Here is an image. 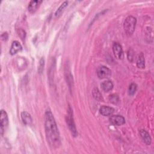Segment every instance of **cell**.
Returning a JSON list of instances; mask_svg holds the SVG:
<instances>
[{"label":"cell","instance_id":"7","mask_svg":"<svg viewBox=\"0 0 154 154\" xmlns=\"http://www.w3.org/2000/svg\"><path fill=\"white\" fill-rule=\"evenodd\" d=\"M109 122L113 125L116 126H120L125 123V118L120 115H114L109 118Z\"/></svg>","mask_w":154,"mask_h":154},{"label":"cell","instance_id":"8","mask_svg":"<svg viewBox=\"0 0 154 154\" xmlns=\"http://www.w3.org/2000/svg\"><path fill=\"white\" fill-rule=\"evenodd\" d=\"M42 2V1H38V0L31 1L29 3L28 7V11L31 13H34L39 7Z\"/></svg>","mask_w":154,"mask_h":154},{"label":"cell","instance_id":"16","mask_svg":"<svg viewBox=\"0 0 154 154\" xmlns=\"http://www.w3.org/2000/svg\"><path fill=\"white\" fill-rule=\"evenodd\" d=\"M68 5V2L67 1H64L60 6V7L57 9V10L56 11L55 13V16L57 17H58L61 15V14L62 13V12L63 11V10H64V8L67 6Z\"/></svg>","mask_w":154,"mask_h":154},{"label":"cell","instance_id":"6","mask_svg":"<svg viewBox=\"0 0 154 154\" xmlns=\"http://www.w3.org/2000/svg\"><path fill=\"white\" fill-rule=\"evenodd\" d=\"M112 51L114 56L119 60L123 58V51L122 46L119 43H114L112 46Z\"/></svg>","mask_w":154,"mask_h":154},{"label":"cell","instance_id":"12","mask_svg":"<svg viewBox=\"0 0 154 154\" xmlns=\"http://www.w3.org/2000/svg\"><path fill=\"white\" fill-rule=\"evenodd\" d=\"M140 135H141L143 140L144 141V142L147 145H150L151 143V138H150V137L149 133L144 129H141L140 131Z\"/></svg>","mask_w":154,"mask_h":154},{"label":"cell","instance_id":"21","mask_svg":"<svg viewBox=\"0 0 154 154\" xmlns=\"http://www.w3.org/2000/svg\"><path fill=\"white\" fill-rule=\"evenodd\" d=\"M133 55H134V52L132 51V49H129L128 52V58L129 60V61H132L133 60Z\"/></svg>","mask_w":154,"mask_h":154},{"label":"cell","instance_id":"1","mask_svg":"<svg viewBox=\"0 0 154 154\" xmlns=\"http://www.w3.org/2000/svg\"><path fill=\"white\" fill-rule=\"evenodd\" d=\"M45 128L46 137L52 148H57L60 144V137L54 117L51 111L48 110L45 114Z\"/></svg>","mask_w":154,"mask_h":154},{"label":"cell","instance_id":"3","mask_svg":"<svg viewBox=\"0 0 154 154\" xmlns=\"http://www.w3.org/2000/svg\"><path fill=\"white\" fill-rule=\"evenodd\" d=\"M66 123L69 126V128L70 129V131H71L72 135L74 137H76L78 134V132L76 131V127L75 125V123L73 121V114H72V109L69 106V110H68V114L66 116Z\"/></svg>","mask_w":154,"mask_h":154},{"label":"cell","instance_id":"18","mask_svg":"<svg viewBox=\"0 0 154 154\" xmlns=\"http://www.w3.org/2000/svg\"><path fill=\"white\" fill-rule=\"evenodd\" d=\"M137 85L135 83H131L129 86V88H128V94L129 95H133L135 94L136 90H137Z\"/></svg>","mask_w":154,"mask_h":154},{"label":"cell","instance_id":"20","mask_svg":"<svg viewBox=\"0 0 154 154\" xmlns=\"http://www.w3.org/2000/svg\"><path fill=\"white\" fill-rule=\"evenodd\" d=\"M45 60L43 58H42L40 60V64H39V67H38V72L39 73H42L43 70V67H44V63Z\"/></svg>","mask_w":154,"mask_h":154},{"label":"cell","instance_id":"10","mask_svg":"<svg viewBox=\"0 0 154 154\" xmlns=\"http://www.w3.org/2000/svg\"><path fill=\"white\" fill-rule=\"evenodd\" d=\"M114 108L108 106H102L100 108V112L103 116H109L114 112Z\"/></svg>","mask_w":154,"mask_h":154},{"label":"cell","instance_id":"11","mask_svg":"<svg viewBox=\"0 0 154 154\" xmlns=\"http://www.w3.org/2000/svg\"><path fill=\"white\" fill-rule=\"evenodd\" d=\"M21 118L23 123L26 125H29L32 123V118L31 115L26 111L21 112Z\"/></svg>","mask_w":154,"mask_h":154},{"label":"cell","instance_id":"4","mask_svg":"<svg viewBox=\"0 0 154 154\" xmlns=\"http://www.w3.org/2000/svg\"><path fill=\"white\" fill-rule=\"evenodd\" d=\"M8 116L5 111L1 109V123H0V131L1 134L2 135L8 126Z\"/></svg>","mask_w":154,"mask_h":154},{"label":"cell","instance_id":"5","mask_svg":"<svg viewBox=\"0 0 154 154\" xmlns=\"http://www.w3.org/2000/svg\"><path fill=\"white\" fill-rule=\"evenodd\" d=\"M111 75V70L106 66H100L97 70V75L100 79L107 78Z\"/></svg>","mask_w":154,"mask_h":154},{"label":"cell","instance_id":"15","mask_svg":"<svg viewBox=\"0 0 154 154\" xmlns=\"http://www.w3.org/2000/svg\"><path fill=\"white\" fill-rule=\"evenodd\" d=\"M92 94H93V97H94L96 100H98V101H102V100H103L102 96L101 93H100L99 90L97 88H94L93 90Z\"/></svg>","mask_w":154,"mask_h":154},{"label":"cell","instance_id":"9","mask_svg":"<svg viewBox=\"0 0 154 154\" xmlns=\"http://www.w3.org/2000/svg\"><path fill=\"white\" fill-rule=\"evenodd\" d=\"M22 50V46L20 44V43L17 41H14L13 42L10 50V53L11 55H14L19 51Z\"/></svg>","mask_w":154,"mask_h":154},{"label":"cell","instance_id":"14","mask_svg":"<svg viewBox=\"0 0 154 154\" xmlns=\"http://www.w3.org/2000/svg\"><path fill=\"white\" fill-rule=\"evenodd\" d=\"M137 66L140 69H144L145 67V60L143 52L140 53L137 60Z\"/></svg>","mask_w":154,"mask_h":154},{"label":"cell","instance_id":"17","mask_svg":"<svg viewBox=\"0 0 154 154\" xmlns=\"http://www.w3.org/2000/svg\"><path fill=\"white\" fill-rule=\"evenodd\" d=\"M109 100L111 103H112L113 104H117V103H119L120 99H119V97L118 96L117 94H112L109 95Z\"/></svg>","mask_w":154,"mask_h":154},{"label":"cell","instance_id":"13","mask_svg":"<svg viewBox=\"0 0 154 154\" xmlns=\"http://www.w3.org/2000/svg\"><path fill=\"white\" fill-rule=\"evenodd\" d=\"M100 86L103 91L108 92L110 90H111L113 88V84L111 81L110 80H106L102 82L100 84Z\"/></svg>","mask_w":154,"mask_h":154},{"label":"cell","instance_id":"2","mask_svg":"<svg viewBox=\"0 0 154 154\" xmlns=\"http://www.w3.org/2000/svg\"><path fill=\"white\" fill-rule=\"evenodd\" d=\"M136 23L137 19L135 17L132 16H129L125 19L123 27L125 32L128 36H131L134 33Z\"/></svg>","mask_w":154,"mask_h":154},{"label":"cell","instance_id":"19","mask_svg":"<svg viewBox=\"0 0 154 154\" xmlns=\"http://www.w3.org/2000/svg\"><path fill=\"white\" fill-rule=\"evenodd\" d=\"M17 33H18V35L19 36L22 38V39H23L25 38V36H26V32L25 31L22 29V28H20L17 30Z\"/></svg>","mask_w":154,"mask_h":154},{"label":"cell","instance_id":"22","mask_svg":"<svg viewBox=\"0 0 154 154\" xmlns=\"http://www.w3.org/2000/svg\"><path fill=\"white\" fill-rule=\"evenodd\" d=\"M1 38L3 40H7L8 38V34L7 32H4L1 35Z\"/></svg>","mask_w":154,"mask_h":154}]
</instances>
